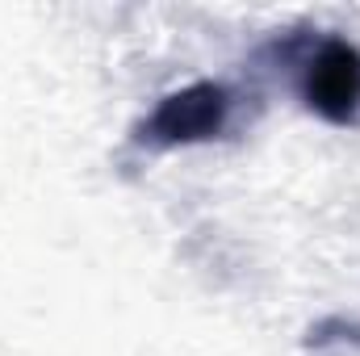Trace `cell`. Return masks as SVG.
Returning <instances> with one entry per match:
<instances>
[{"instance_id":"cell-1","label":"cell","mask_w":360,"mask_h":356,"mask_svg":"<svg viewBox=\"0 0 360 356\" xmlns=\"http://www.w3.org/2000/svg\"><path fill=\"white\" fill-rule=\"evenodd\" d=\"M231 96L222 84H193L160 101V109L143 122V143L151 147H176V143H201L214 139L226 126Z\"/></svg>"},{"instance_id":"cell-2","label":"cell","mask_w":360,"mask_h":356,"mask_svg":"<svg viewBox=\"0 0 360 356\" xmlns=\"http://www.w3.org/2000/svg\"><path fill=\"white\" fill-rule=\"evenodd\" d=\"M302 92L319 117L340 122V126L352 122L360 113V51L348 46L344 38L319 42V51L306 59Z\"/></svg>"}]
</instances>
